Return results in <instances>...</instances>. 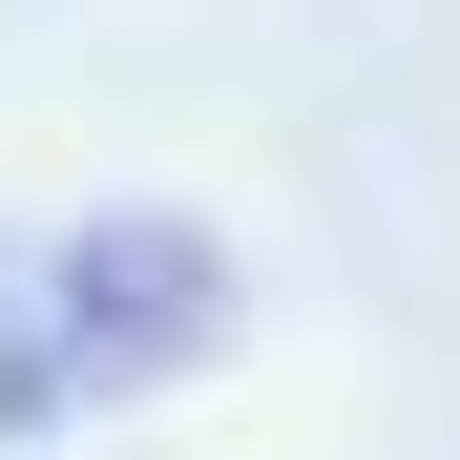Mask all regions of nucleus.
<instances>
[{
    "instance_id": "1",
    "label": "nucleus",
    "mask_w": 460,
    "mask_h": 460,
    "mask_svg": "<svg viewBox=\"0 0 460 460\" xmlns=\"http://www.w3.org/2000/svg\"><path fill=\"white\" fill-rule=\"evenodd\" d=\"M230 335V252L189 209H84L42 252V293H22V335H0V439H42L63 398H146V376H189Z\"/></svg>"
}]
</instances>
